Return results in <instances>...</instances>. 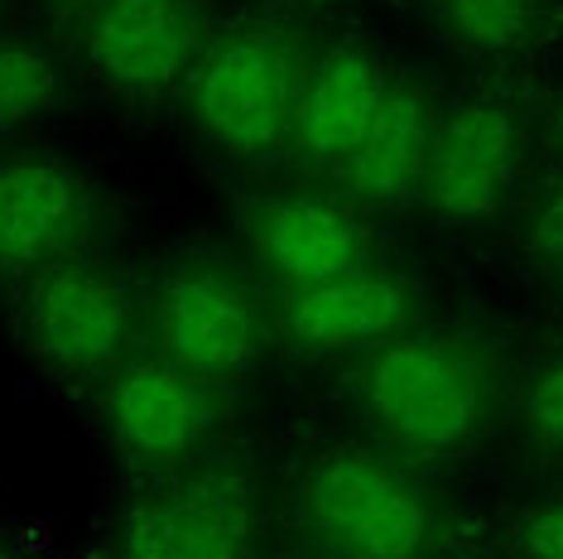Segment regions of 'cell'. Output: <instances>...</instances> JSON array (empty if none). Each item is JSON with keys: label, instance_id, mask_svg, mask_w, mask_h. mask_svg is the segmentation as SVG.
I'll return each mask as SVG.
<instances>
[{"label": "cell", "instance_id": "cell-1", "mask_svg": "<svg viewBox=\"0 0 563 559\" xmlns=\"http://www.w3.org/2000/svg\"><path fill=\"white\" fill-rule=\"evenodd\" d=\"M510 396V352L472 324L419 319L347 372L356 429L429 468L482 449L506 425Z\"/></svg>", "mask_w": 563, "mask_h": 559}, {"label": "cell", "instance_id": "cell-11", "mask_svg": "<svg viewBox=\"0 0 563 559\" xmlns=\"http://www.w3.org/2000/svg\"><path fill=\"white\" fill-rule=\"evenodd\" d=\"M241 241H246L251 271L271 295L323 285L376 256L371 218L328 179L285 184L251 198L241 212Z\"/></svg>", "mask_w": 563, "mask_h": 559}, {"label": "cell", "instance_id": "cell-8", "mask_svg": "<svg viewBox=\"0 0 563 559\" xmlns=\"http://www.w3.org/2000/svg\"><path fill=\"white\" fill-rule=\"evenodd\" d=\"M232 386L188 372L155 348L131 352L107 381L87 391L92 425L107 453L131 478L174 473L227 449Z\"/></svg>", "mask_w": 563, "mask_h": 559}, {"label": "cell", "instance_id": "cell-17", "mask_svg": "<svg viewBox=\"0 0 563 559\" xmlns=\"http://www.w3.org/2000/svg\"><path fill=\"white\" fill-rule=\"evenodd\" d=\"M506 419L534 459L563 463V338L534 352L530 366L516 376Z\"/></svg>", "mask_w": 563, "mask_h": 559}, {"label": "cell", "instance_id": "cell-6", "mask_svg": "<svg viewBox=\"0 0 563 559\" xmlns=\"http://www.w3.org/2000/svg\"><path fill=\"white\" fill-rule=\"evenodd\" d=\"M265 487L222 449L174 473L131 478L101 520V559H261Z\"/></svg>", "mask_w": 563, "mask_h": 559}, {"label": "cell", "instance_id": "cell-13", "mask_svg": "<svg viewBox=\"0 0 563 559\" xmlns=\"http://www.w3.org/2000/svg\"><path fill=\"white\" fill-rule=\"evenodd\" d=\"M390 73L395 58L362 24L313 34L299 83V107H294L289 160H299L303 174L332 179L371 125V117H376L380 97L390 87Z\"/></svg>", "mask_w": 563, "mask_h": 559}, {"label": "cell", "instance_id": "cell-24", "mask_svg": "<svg viewBox=\"0 0 563 559\" xmlns=\"http://www.w3.org/2000/svg\"><path fill=\"white\" fill-rule=\"evenodd\" d=\"M10 20H15V10H10V0H0V30H5Z\"/></svg>", "mask_w": 563, "mask_h": 559}, {"label": "cell", "instance_id": "cell-2", "mask_svg": "<svg viewBox=\"0 0 563 559\" xmlns=\"http://www.w3.org/2000/svg\"><path fill=\"white\" fill-rule=\"evenodd\" d=\"M309 10L261 0L227 10L188 83L178 87L188 135L232 169H271L289 160L294 107L313 48Z\"/></svg>", "mask_w": 563, "mask_h": 559}, {"label": "cell", "instance_id": "cell-16", "mask_svg": "<svg viewBox=\"0 0 563 559\" xmlns=\"http://www.w3.org/2000/svg\"><path fill=\"white\" fill-rule=\"evenodd\" d=\"M68 58L34 20H10L0 30V145L44 125L68 101Z\"/></svg>", "mask_w": 563, "mask_h": 559}, {"label": "cell", "instance_id": "cell-9", "mask_svg": "<svg viewBox=\"0 0 563 559\" xmlns=\"http://www.w3.org/2000/svg\"><path fill=\"white\" fill-rule=\"evenodd\" d=\"M222 15V0H92L68 20V54L107 97L155 107L178 97Z\"/></svg>", "mask_w": 563, "mask_h": 559}, {"label": "cell", "instance_id": "cell-19", "mask_svg": "<svg viewBox=\"0 0 563 559\" xmlns=\"http://www.w3.org/2000/svg\"><path fill=\"white\" fill-rule=\"evenodd\" d=\"M510 540H516L520 559H563V482L520 506Z\"/></svg>", "mask_w": 563, "mask_h": 559}, {"label": "cell", "instance_id": "cell-12", "mask_svg": "<svg viewBox=\"0 0 563 559\" xmlns=\"http://www.w3.org/2000/svg\"><path fill=\"white\" fill-rule=\"evenodd\" d=\"M101 202L82 164L63 150H0V275L30 280L82 246H97Z\"/></svg>", "mask_w": 563, "mask_h": 559}, {"label": "cell", "instance_id": "cell-3", "mask_svg": "<svg viewBox=\"0 0 563 559\" xmlns=\"http://www.w3.org/2000/svg\"><path fill=\"white\" fill-rule=\"evenodd\" d=\"M289 512L323 559H443L448 502L429 463L356 435L318 443L289 473Z\"/></svg>", "mask_w": 563, "mask_h": 559}, {"label": "cell", "instance_id": "cell-10", "mask_svg": "<svg viewBox=\"0 0 563 559\" xmlns=\"http://www.w3.org/2000/svg\"><path fill=\"white\" fill-rule=\"evenodd\" d=\"M271 314L275 352L299 362H356L424 319V289L386 256H371L323 285L279 289L271 295Z\"/></svg>", "mask_w": 563, "mask_h": 559}, {"label": "cell", "instance_id": "cell-23", "mask_svg": "<svg viewBox=\"0 0 563 559\" xmlns=\"http://www.w3.org/2000/svg\"><path fill=\"white\" fill-rule=\"evenodd\" d=\"M285 6H299V10H328V6H347V0H285Z\"/></svg>", "mask_w": 563, "mask_h": 559}, {"label": "cell", "instance_id": "cell-15", "mask_svg": "<svg viewBox=\"0 0 563 559\" xmlns=\"http://www.w3.org/2000/svg\"><path fill=\"white\" fill-rule=\"evenodd\" d=\"M443 54L482 73L520 68L563 15V0H405Z\"/></svg>", "mask_w": 563, "mask_h": 559}, {"label": "cell", "instance_id": "cell-14", "mask_svg": "<svg viewBox=\"0 0 563 559\" xmlns=\"http://www.w3.org/2000/svg\"><path fill=\"white\" fill-rule=\"evenodd\" d=\"M443 83L424 63H395L390 87L380 97L376 117L332 174V188L347 194L366 218H390V212H415L419 184H424L433 135L443 121Z\"/></svg>", "mask_w": 563, "mask_h": 559}, {"label": "cell", "instance_id": "cell-20", "mask_svg": "<svg viewBox=\"0 0 563 559\" xmlns=\"http://www.w3.org/2000/svg\"><path fill=\"white\" fill-rule=\"evenodd\" d=\"M534 131H540V155L554 160V169H563V73H559V83L540 97Z\"/></svg>", "mask_w": 563, "mask_h": 559}, {"label": "cell", "instance_id": "cell-18", "mask_svg": "<svg viewBox=\"0 0 563 559\" xmlns=\"http://www.w3.org/2000/svg\"><path fill=\"white\" fill-rule=\"evenodd\" d=\"M510 222H516V256L525 280L563 304V169L525 188Z\"/></svg>", "mask_w": 563, "mask_h": 559}, {"label": "cell", "instance_id": "cell-21", "mask_svg": "<svg viewBox=\"0 0 563 559\" xmlns=\"http://www.w3.org/2000/svg\"><path fill=\"white\" fill-rule=\"evenodd\" d=\"M34 6H40L44 15H54V20H63V24H68L73 15H78V10H87V6H92V0H34Z\"/></svg>", "mask_w": 563, "mask_h": 559}, {"label": "cell", "instance_id": "cell-7", "mask_svg": "<svg viewBox=\"0 0 563 559\" xmlns=\"http://www.w3.org/2000/svg\"><path fill=\"white\" fill-rule=\"evenodd\" d=\"M145 348L217 386H236L275 352L271 289L251 265L178 251L145 285Z\"/></svg>", "mask_w": 563, "mask_h": 559}, {"label": "cell", "instance_id": "cell-22", "mask_svg": "<svg viewBox=\"0 0 563 559\" xmlns=\"http://www.w3.org/2000/svg\"><path fill=\"white\" fill-rule=\"evenodd\" d=\"M0 559H34V555H30V545H24L15 530L5 526V520H0Z\"/></svg>", "mask_w": 563, "mask_h": 559}, {"label": "cell", "instance_id": "cell-4", "mask_svg": "<svg viewBox=\"0 0 563 559\" xmlns=\"http://www.w3.org/2000/svg\"><path fill=\"white\" fill-rule=\"evenodd\" d=\"M534 117H540V97L520 92L516 68L482 73L472 87L448 92L415 198L419 218L457 237L496 232L516 218L530 188V160L540 150Z\"/></svg>", "mask_w": 563, "mask_h": 559}, {"label": "cell", "instance_id": "cell-5", "mask_svg": "<svg viewBox=\"0 0 563 559\" xmlns=\"http://www.w3.org/2000/svg\"><path fill=\"white\" fill-rule=\"evenodd\" d=\"M20 348L54 386L92 391L145 348V285L121 256L82 246L20 280Z\"/></svg>", "mask_w": 563, "mask_h": 559}]
</instances>
